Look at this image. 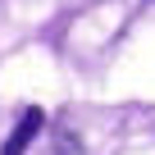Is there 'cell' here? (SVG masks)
Here are the masks:
<instances>
[{
	"label": "cell",
	"mask_w": 155,
	"mask_h": 155,
	"mask_svg": "<svg viewBox=\"0 0 155 155\" xmlns=\"http://www.w3.org/2000/svg\"><path fill=\"white\" fill-rule=\"evenodd\" d=\"M41 128H46V114H41L37 105H32V110H23V114H18V123H14V132L5 137V150H0V155H23V150L37 141V132H41Z\"/></svg>",
	"instance_id": "cell-1"
}]
</instances>
